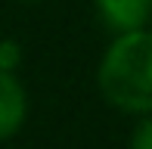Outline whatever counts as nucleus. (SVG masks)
Instances as JSON below:
<instances>
[{
  "label": "nucleus",
  "instance_id": "f257e3e1",
  "mask_svg": "<svg viewBox=\"0 0 152 149\" xmlns=\"http://www.w3.org/2000/svg\"><path fill=\"white\" fill-rule=\"evenodd\" d=\"M99 93L112 109L124 115L152 112V31H121L112 34L96 69Z\"/></svg>",
  "mask_w": 152,
  "mask_h": 149
},
{
  "label": "nucleus",
  "instance_id": "f03ea898",
  "mask_svg": "<svg viewBox=\"0 0 152 149\" xmlns=\"http://www.w3.org/2000/svg\"><path fill=\"white\" fill-rule=\"evenodd\" d=\"M28 121V90L16 72L0 69V140H12Z\"/></svg>",
  "mask_w": 152,
  "mask_h": 149
},
{
  "label": "nucleus",
  "instance_id": "7ed1b4c3",
  "mask_svg": "<svg viewBox=\"0 0 152 149\" xmlns=\"http://www.w3.org/2000/svg\"><path fill=\"white\" fill-rule=\"evenodd\" d=\"M93 9L112 34H121L149 25L152 0H93Z\"/></svg>",
  "mask_w": 152,
  "mask_h": 149
},
{
  "label": "nucleus",
  "instance_id": "20e7f679",
  "mask_svg": "<svg viewBox=\"0 0 152 149\" xmlns=\"http://www.w3.org/2000/svg\"><path fill=\"white\" fill-rule=\"evenodd\" d=\"M127 149H152V112L140 115L127 137Z\"/></svg>",
  "mask_w": 152,
  "mask_h": 149
},
{
  "label": "nucleus",
  "instance_id": "39448f33",
  "mask_svg": "<svg viewBox=\"0 0 152 149\" xmlns=\"http://www.w3.org/2000/svg\"><path fill=\"white\" fill-rule=\"evenodd\" d=\"M22 3H40V0H22Z\"/></svg>",
  "mask_w": 152,
  "mask_h": 149
},
{
  "label": "nucleus",
  "instance_id": "423d86ee",
  "mask_svg": "<svg viewBox=\"0 0 152 149\" xmlns=\"http://www.w3.org/2000/svg\"><path fill=\"white\" fill-rule=\"evenodd\" d=\"M146 28H149V31H152V16H149V25H146Z\"/></svg>",
  "mask_w": 152,
  "mask_h": 149
}]
</instances>
